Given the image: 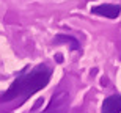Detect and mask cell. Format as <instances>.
<instances>
[{"label":"cell","mask_w":121,"mask_h":113,"mask_svg":"<svg viewBox=\"0 0 121 113\" xmlns=\"http://www.w3.org/2000/svg\"><path fill=\"white\" fill-rule=\"evenodd\" d=\"M61 41H65V42H69V44H71V47H72L74 50L79 49V42H77L76 38H72V36H66V35H57V36L54 38V42H55V44H60Z\"/></svg>","instance_id":"277c9868"},{"label":"cell","mask_w":121,"mask_h":113,"mask_svg":"<svg viewBox=\"0 0 121 113\" xmlns=\"http://www.w3.org/2000/svg\"><path fill=\"white\" fill-rule=\"evenodd\" d=\"M50 75H52V71L46 64H39L31 71H24L11 83L8 90L0 96V102H9L16 99L19 102L27 100L30 96H33L35 93L49 85Z\"/></svg>","instance_id":"6da1fadb"},{"label":"cell","mask_w":121,"mask_h":113,"mask_svg":"<svg viewBox=\"0 0 121 113\" xmlns=\"http://www.w3.org/2000/svg\"><path fill=\"white\" fill-rule=\"evenodd\" d=\"M91 11H93L94 14L104 16V17L115 19V17H118V14L121 13V6H120V5H113V3H107V5H99V6H94Z\"/></svg>","instance_id":"7a4b0ae2"},{"label":"cell","mask_w":121,"mask_h":113,"mask_svg":"<svg viewBox=\"0 0 121 113\" xmlns=\"http://www.w3.org/2000/svg\"><path fill=\"white\" fill-rule=\"evenodd\" d=\"M101 113H121V96L112 94L102 102Z\"/></svg>","instance_id":"3957f363"}]
</instances>
